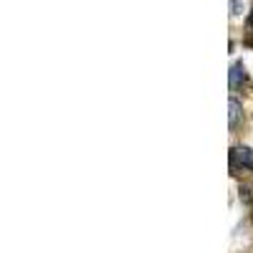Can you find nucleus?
Wrapping results in <instances>:
<instances>
[{
    "instance_id": "1",
    "label": "nucleus",
    "mask_w": 253,
    "mask_h": 253,
    "mask_svg": "<svg viewBox=\"0 0 253 253\" xmlns=\"http://www.w3.org/2000/svg\"><path fill=\"white\" fill-rule=\"evenodd\" d=\"M230 167L233 170H253V150H248V147H233L230 150Z\"/></svg>"
},
{
    "instance_id": "2",
    "label": "nucleus",
    "mask_w": 253,
    "mask_h": 253,
    "mask_svg": "<svg viewBox=\"0 0 253 253\" xmlns=\"http://www.w3.org/2000/svg\"><path fill=\"white\" fill-rule=\"evenodd\" d=\"M246 81V66L241 61H236L233 66H230V91H238Z\"/></svg>"
},
{
    "instance_id": "3",
    "label": "nucleus",
    "mask_w": 253,
    "mask_h": 253,
    "mask_svg": "<svg viewBox=\"0 0 253 253\" xmlns=\"http://www.w3.org/2000/svg\"><path fill=\"white\" fill-rule=\"evenodd\" d=\"M238 119H241V101L233 96V99H230V126H236Z\"/></svg>"
},
{
    "instance_id": "4",
    "label": "nucleus",
    "mask_w": 253,
    "mask_h": 253,
    "mask_svg": "<svg viewBox=\"0 0 253 253\" xmlns=\"http://www.w3.org/2000/svg\"><path fill=\"white\" fill-rule=\"evenodd\" d=\"M243 3H246V0H230V13L241 15V13H243Z\"/></svg>"
},
{
    "instance_id": "5",
    "label": "nucleus",
    "mask_w": 253,
    "mask_h": 253,
    "mask_svg": "<svg viewBox=\"0 0 253 253\" xmlns=\"http://www.w3.org/2000/svg\"><path fill=\"white\" fill-rule=\"evenodd\" d=\"M241 200H246L248 205H253V195H251L248 187H241Z\"/></svg>"
},
{
    "instance_id": "6",
    "label": "nucleus",
    "mask_w": 253,
    "mask_h": 253,
    "mask_svg": "<svg viewBox=\"0 0 253 253\" xmlns=\"http://www.w3.org/2000/svg\"><path fill=\"white\" fill-rule=\"evenodd\" d=\"M248 28L253 31V8H251V13H248Z\"/></svg>"
}]
</instances>
